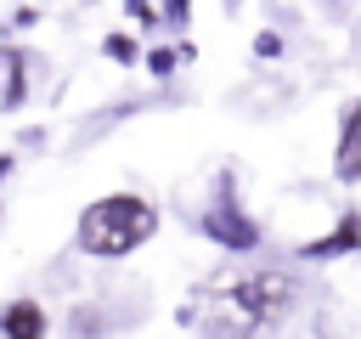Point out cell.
<instances>
[{
	"instance_id": "7",
	"label": "cell",
	"mask_w": 361,
	"mask_h": 339,
	"mask_svg": "<svg viewBox=\"0 0 361 339\" xmlns=\"http://www.w3.org/2000/svg\"><path fill=\"white\" fill-rule=\"evenodd\" d=\"M45 333H51V316H45L39 299L17 294V299L0 305V339H45Z\"/></svg>"
},
{
	"instance_id": "11",
	"label": "cell",
	"mask_w": 361,
	"mask_h": 339,
	"mask_svg": "<svg viewBox=\"0 0 361 339\" xmlns=\"http://www.w3.org/2000/svg\"><path fill=\"white\" fill-rule=\"evenodd\" d=\"M158 17H164V23H169V28H186V17H192V6H164V11H158Z\"/></svg>"
},
{
	"instance_id": "6",
	"label": "cell",
	"mask_w": 361,
	"mask_h": 339,
	"mask_svg": "<svg viewBox=\"0 0 361 339\" xmlns=\"http://www.w3.org/2000/svg\"><path fill=\"white\" fill-rule=\"evenodd\" d=\"M361 249V209H350V215H338L322 237H310V243H299V260H338V254H355Z\"/></svg>"
},
{
	"instance_id": "5",
	"label": "cell",
	"mask_w": 361,
	"mask_h": 339,
	"mask_svg": "<svg viewBox=\"0 0 361 339\" xmlns=\"http://www.w3.org/2000/svg\"><path fill=\"white\" fill-rule=\"evenodd\" d=\"M333 175H338L344 186H355V181H361V96H355V102H344V113H338V141H333Z\"/></svg>"
},
{
	"instance_id": "9",
	"label": "cell",
	"mask_w": 361,
	"mask_h": 339,
	"mask_svg": "<svg viewBox=\"0 0 361 339\" xmlns=\"http://www.w3.org/2000/svg\"><path fill=\"white\" fill-rule=\"evenodd\" d=\"M102 51H107L113 62H124V68H130V62L141 56V45H135V34H107V40H102Z\"/></svg>"
},
{
	"instance_id": "1",
	"label": "cell",
	"mask_w": 361,
	"mask_h": 339,
	"mask_svg": "<svg viewBox=\"0 0 361 339\" xmlns=\"http://www.w3.org/2000/svg\"><path fill=\"white\" fill-rule=\"evenodd\" d=\"M152 232H158V209H152L141 192H107V198L85 203L79 220H73V243H79V254H90V260H124V254H135Z\"/></svg>"
},
{
	"instance_id": "8",
	"label": "cell",
	"mask_w": 361,
	"mask_h": 339,
	"mask_svg": "<svg viewBox=\"0 0 361 339\" xmlns=\"http://www.w3.org/2000/svg\"><path fill=\"white\" fill-rule=\"evenodd\" d=\"M180 56H192V45H175V51H169V45H152V51H147V68L164 79V73H175V62H180Z\"/></svg>"
},
{
	"instance_id": "12",
	"label": "cell",
	"mask_w": 361,
	"mask_h": 339,
	"mask_svg": "<svg viewBox=\"0 0 361 339\" xmlns=\"http://www.w3.org/2000/svg\"><path fill=\"white\" fill-rule=\"evenodd\" d=\"M11 170H17V158H11V153H0V181H6Z\"/></svg>"
},
{
	"instance_id": "3",
	"label": "cell",
	"mask_w": 361,
	"mask_h": 339,
	"mask_svg": "<svg viewBox=\"0 0 361 339\" xmlns=\"http://www.w3.org/2000/svg\"><path fill=\"white\" fill-rule=\"evenodd\" d=\"M197 232H203L209 243L231 249V254H248V249H259V220L243 209V198H237V175H231V170L214 181V198L197 209Z\"/></svg>"
},
{
	"instance_id": "2",
	"label": "cell",
	"mask_w": 361,
	"mask_h": 339,
	"mask_svg": "<svg viewBox=\"0 0 361 339\" xmlns=\"http://www.w3.org/2000/svg\"><path fill=\"white\" fill-rule=\"evenodd\" d=\"M220 294H231V299H237L259 328L282 322V316L299 305V282H293V271H282V266H248V271L226 277V282H220Z\"/></svg>"
},
{
	"instance_id": "10",
	"label": "cell",
	"mask_w": 361,
	"mask_h": 339,
	"mask_svg": "<svg viewBox=\"0 0 361 339\" xmlns=\"http://www.w3.org/2000/svg\"><path fill=\"white\" fill-rule=\"evenodd\" d=\"M254 51H259V56H282V34H271V28H265V34L254 40Z\"/></svg>"
},
{
	"instance_id": "4",
	"label": "cell",
	"mask_w": 361,
	"mask_h": 339,
	"mask_svg": "<svg viewBox=\"0 0 361 339\" xmlns=\"http://www.w3.org/2000/svg\"><path fill=\"white\" fill-rule=\"evenodd\" d=\"M197 322H203V333H209V339H259V333H265V328H259V322H254L231 294L203 299V316H197Z\"/></svg>"
}]
</instances>
